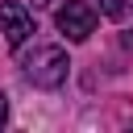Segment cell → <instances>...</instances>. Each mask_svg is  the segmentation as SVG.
I'll return each instance as SVG.
<instances>
[{"instance_id":"1","label":"cell","mask_w":133,"mask_h":133,"mask_svg":"<svg viewBox=\"0 0 133 133\" xmlns=\"http://www.w3.org/2000/svg\"><path fill=\"white\" fill-rule=\"evenodd\" d=\"M66 50L62 46H37L29 58H25V79L33 87H58L66 79Z\"/></svg>"},{"instance_id":"2","label":"cell","mask_w":133,"mask_h":133,"mask_svg":"<svg viewBox=\"0 0 133 133\" xmlns=\"http://www.w3.org/2000/svg\"><path fill=\"white\" fill-rule=\"evenodd\" d=\"M54 21H58V29H62L71 42H87V37L96 33V21H100V17H96L91 4H83V0H66V4L58 8Z\"/></svg>"},{"instance_id":"3","label":"cell","mask_w":133,"mask_h":133,"mask_svg":"<svg viewBox=\"0 0 133 133\" xmlns=\"http://www.w3.org/2000/svg\"><path fill=\"white\" fill-rule=\"evenodd\" d=\"M0 33H4V42H8L12 50L25 46L29 33H33V17H29V8L17 4V0H4V4H0Z\"/></svg>"},{"instance_id":"4","label":"cell","mask_w":133,"mask_h":133,"mask_svg":"<svg viewBox=\"0 0 133 133\" xmlns=\"http://www.w3.org/2000/svg\"><path fill=\"white\" fill-rule=\"evenodd\" d=\"M100 12L121 21V17H129V12H133V0H100Z\"/></svg>"},{"instance_id":"5","label":"cell","mask_w":133,"mask_h":133,"mask_svg":"<svg viewBox=\"0 0 133 133\" xmlns=\"http://www.w3.org/2000/svg\"><path fill=\"white\" fill-rule=\"evenodd\" d=\"M4 116H8V96L0 91V125H4Z\"/></svg>"},{"instance_id":"6","label":"cell","mask_w":133,"mask_h":133,"mask_svg":"<svg viewBox=\"0 0 133 133\" xmlns=\"http://www.w3.org/2000/svg\"><path fill=\"white\" fill-rule=\"evenodd\" d=\"M121 46H125V50H133V29H129V33L121 37Z\"/></svg>"}]
</instances>
